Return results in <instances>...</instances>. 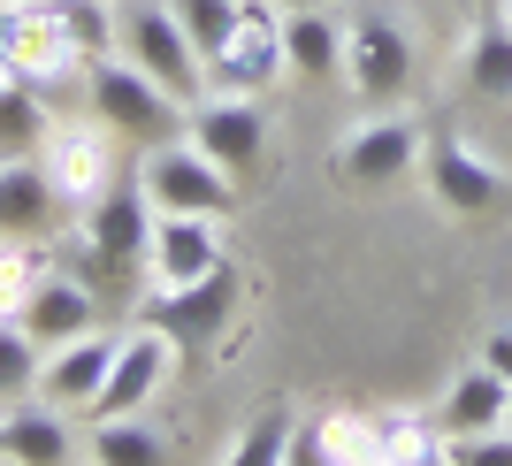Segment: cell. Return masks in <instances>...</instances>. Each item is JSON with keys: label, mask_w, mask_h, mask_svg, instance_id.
<instances>
[{"label": "cell", "mask_w": 512, "mask_h": 466, "mask_svg": "<svg viewBox=\"0 0 512 466\" xmlns=\"http://www.w3.org/2000/svg\"><path fill=\"white\" fill-rule=\"evenodd\" d=\"M230 260L222 245V222L214 214H153V237H146V283L153 291H176V283H199Z\"/></svg>", "instance_id": "cell-14"}, {"label": "cell", "mask_w": 512, "mask_h": 466, "mask_svg": "<svg viewBox=\"0 0 512 466\" xmlns=\"http://www.w3.org/2000/svg\"><path fill=\"white\" fill-rule=\"evenodd\" d=\"M0 8H16V0H0Z\"/></svg>", "instance_id": "cell-34"}, {"label": "cell", "mask_w": 512, "mask_h": 466, "mask_svg": "<svg viewBox=\"0 0 512 466\" xmlns=\"http://www.w3.org/2000/svg\"><path fill=\"white\" fill-rule=\"evenodd\" d=\"M115 54L130 69H146L153 85L169 92V100L192 107L207 92V62H199L192 31L176 16V0H123V23H115Z\"/></svg>", "instance_id": "cell-3"}, {"label": "cell", "mask_w": 512, "mask_h": 466, "mask_svg": "<svg viewBox=\"0 0 512 466\" xmlns=\"http://www.w3.org/2000/svg\"><path fill=\"white\" fill-rule=\"evenodd\" d=\"M176 375V344L161 337V329H123V344H115V367H107L100 398H92V421H115V413H146L161 390H169Z\"/></svg>", "instance_id": "cell-13"}, {"label": "cell", "mask_w": 512, "mask_h": 466, "mask_svg": "<svg viewBox=\"0 0 512 466\" xmlns=\"http://www.w3.org/2000/svg\"><path fill=\"white\" fill-rule=\"evenodd\" d=\"M276 85H291L283 16L268 8V0H237L230 39L207 54V92H245V100H260V92H276Z\"/></svg>", "instance_id": "cell-10"}, {"label": "cell", "mask_w": 512, "mask_h": 466, "mask_svg": "<svg viewBox=\"0 0 512 466\" xmlns=\"http://www.w3.org/2000/svg\"><path fill=\"white\" fill-rule=\"evenodd\" d=\"M146 237H153V207L138 191V169L123 184H107L85 214H77V245H85V283H146Z\"/></svg>", "instance_id": "cell-2"}, {"label": "cell", "mask_w": 512, "mask_h": 466, "mask_svg": "<svg viewBox=\"0 0 512 466\" xmlns=\"http://www.w3.org/2000/svg\"><path fill=\"white\" fill-rule=\"evenodd\" d=\"M490 23H505V31H512V0H490Z\"/></svg>", "instance_id": "cell-31"}, {"label": "cell", "mask_w": 512, "mask_h": 466, "mask_svg": "<svg viewBox=\"0 0 512 466\" xmlns=\"http://www.w3.org/2000/svg\"><path fill=\"white\" fill-rule=\"evenodd\" d=\"M115 344H123L115 329H85V337L54 344V352L39 360V398H46V405H77V413H92L107 367H115Z\"/></svg>", "instance_id": "cell-15"}, {"label": "cell", "mask_w": 512, "mask_h": 466, "mask_svg": "<svg viewBox=\"0 0 512 466\" xmlns=\"http://www.w3.org/2000/svg\"><path fill=\"white\" fill-rule=\"evenodd\" d=\"M184 138L207 153L214 169H230L237 184H253L268 169V138H276V115L245 92H199L192 115H184Z\"/></svg>", "instance_id": "cell-9"}, {"label": "cell", "mask_w": 512, "mask_h": 466, "mask_svg": "<svg viewBox=\"0 0 512 466\" xmlns=\"http://www.w3.org/2000/svg\"><path fill=\"white\" fill-rule=\"evenodd\" d=\"M39 360H46V352L23 337V321H0V405L39 390Z\"/></svg>", "instance_id": "cell-26"}, {"label": "cell", "mask_w": 512, "mask_h": 466, "mask_svg": "<svg viewBox=\"0 0 512 466\" xmlns=\"http://www.w3.org/2000/svg\"><path fill=\"white\" fill-rule=\"evenodd\" d=\"M237 306H245V268H237V260H222V268H214V276H199V283H176V291L138 298V321H146V329H161L176 352H214V344L230 337Z\"/></svg>", "instance_id": "cell-7"}, {"label": "cell", "mask_w": 512, "mask_h": 466, "mask_svg": "<svg viewBox=\"0 0 512 466\" xmlns=\"http://www.w3.org/2000/svg\"><path fill=\"white\" fill-rule=\"evenodd\" d=\"M0 466H69L62 405H8L0 413Z\"/></svg>", "instance_id": "cell-20"}, {"label": "cell", "mask_w": 512, "mask_h": 466, "mask_svg": "<svg viewBox=\"0 0 512 466\" xmlns=\"http://www.w3.org/2000/svg\"><path fill=\"white\" fill-rule=\"evenodd\" d=\"M54 138V115H46V92L39 85H0V161H31V153Z\"/></svg>", "instance_id": "cell-23"}, {"label": "cell", "mask_w": 512, "mask_h": 466, "mask_svg": "<svg viewBox=\"0 0 512 466\" xmlns=\"http://www.w3.org/2000/svg\"><path fill=\"white\" fill-rule=\"evenodd\" d=\"M62 214L69 207H62V191H54L39 153L31 161H0V237H54Z\"/></svg>", "instance_id": "cell-18"}, {"label": "cell", "mask_w": 512, "mask_h": 466, "mask_svg": "<svg viewBox=\"0 0 512 466\" xmlns=\"http://www.w3.org/2000/svg\"><path fill=\"white\" fill-rule=\"evenodd\" d=\"M46 276H54L46 237H0V321H23V306Z\"/></svg>", "instance_id": "cell-25"}, {"label": "cell", "mask_w": 512, "mask_h": 466, "mask_svg": "<svg viewBox=\"0 0 512 466\" xmlns=\"http://www.w3.org/2000/svg\"><path fill=\"white\" fill-rule=\"evenodd\" d=\"M505 405H512V390H505L482 360H474L467 375L444 382V398L428 405V413H436V428H444V436H490V428H505Z\"/></svg>", "instance_id": "cell-19"}, {"label": "cell", "mask_w": 512, "mask_h": 466, "mask_svg": "<svg viewBox=\"0 0 512 466\" xmlns=\"http://www.w3.org/2000/svg\"><path fill=\"white\" fill-rule=\"evenodd\" d=\"M85 100H92V107H85L92 123H107L123 146H138V153L184 138V115H192L184 100H169V92L153 85L146 69H130L123 54H107V62L85 69Z\"/></svg>", "instance_id": "cell-1"}, {"label": "cell", "mask_w": 512, "mask_h": 466, "mask_svg": "<svg viewBox=\"0 0 512 466\" xmlns=\"http://www.w3.org/2000/svg\"><path fill=\"white\" fill-rule=\"evenodd\" d=\"M46 176H54V191H62L69 214H85L92 199H100L107 184H123V138L107 123H92V115H77V123H54V138L39 146Z\"/></svg>", "instance_id": "cell-12"}, {"label": "cell", "mask_w": 512, "mask_h": 466, "mask_svg": "<svg viewBox=\"0 0 512 466\" xmlns=\"http://www.w3.org/2000/svg\"><path fill=\"white\" fill-rule=\"evenodd\" d=\"M92 466H169V436H161L146 413L92 421Z\"/></svg>", "instance_id": "cell-22"}, {"label": "cell", "mask_w": 512, "mask_h": 466, "mask_svg": "<svg viewBox=\"0 0 512 466\" xmlns=\"http://www.w3.org/2000/svg\"><path fill=\"white\" fill-rule=\"evenodd\" d=\"M459 85H467V100H490V107L512 100V31H505V23H482V31L467 39V54H459Z\"/></svg>", "instance_id": "cell-21"}, {"label": "cell", "mask_w": 512, "mask_h": 466, "mask_svg": "<svg viewBox=\"0 0 512 466\" xmlns=\"http://www.w3.org/2000/svg\"><path fill=\"white\" fill-rule=\"evenodd\" d=\"M421 153H428L421 115H406V107H367V123L329 153V176L352 184V191H390V184H406V176H421Z\"/></svg>", "instance_id": "cell-8"}, {"label": "cell", "mask_w": 512, "mask_h": 466, "mask_svg": "<svg viewBox=\"0 0 512 466\" xmlns=\"http://www.w3.org/2000/svg\"><path fill=\"white\" fill-rule=\"evenodd\" d=\"M505 428H512V405H505Z\"/></svg>", "instance_id": "cell-32"}, {"label": "cell", "mask_w": 512, "mask_h": 466, "mask_svg": "<svg viewBox=\"0 0 512 466\" xmlns=\"http://www.w3.org/2000/svg\"><path fill=\"white\" fill-rule=\"evenodd\" d=\"M0 85H8V69H0Z\"/></svg>", "instance_id": "cell-33"}, {"label": "cell", "mask_w": 512, "mask_h": 466, "mask_svg": "<svg viewBox=\"0 0 512 466\" xmlns=\"http://www.w3.org/2000/svg\"><path fill=\"white\" fill-rule=\"evenodd\" d=\"M291 436H299V413H291L283 398H268L253 421L237 428V444L222 451V466H283L291 459Z\"/></svg>", "instance_id": "cell-24"}, {"label": "cell", "mask_w": 512, "mask_h": 466, "mask_svg": "<svg viewBox=\"0 0 512 466\" xmlns=\"http://www.w3.org/2000/svg\"><path fill=\"white\" fill-rule=\"evenodd\" d=\"M85 329H100V291H92L85 276L54 268V276L31 291V306H23V337L39 344V352H54V344L85 337Z\"/></svg>", "instance_id": "cell-16"}, {"label": "cell", "mask_w": 512, "mask_h": 466, "mask_svg": "<svg viewBox=\"0 0 512 466\" xmlns=\"http://www.w3.org/2000/svg\"><path fill=\"white\" fill-rule=\"evenodd\" d=\"M130 169H138V191H146L153 214H214V222H230V214H237V191H245L230 169H214L192 138L146 146Z\"/></svg>", "instance_id": "cell-6"}, {"label": "cell", "mask_w": 512, "mask_h": 466, "mask_svg": "<svg viewBox=\"0 0 512 466\" xmlns=\"http://www.w3.org/2000/svg\"><path fill=\"white\" fill-rule=\"evenodd\" d=\"M421 77V46L398 16H344V92L367 107H406Z\"/></svg>", "instance_id": "cell-5"}, {"label": "cell", "mask_w": 512, "mask_h": 466, "mask_svg": "<svg viewBox=\"0 0 512 466\" xmlns=\"http://www.w3.org/2000/svg\"><path fill=\"white\" fill-rule=\"evenodd\" d=\"M0 69L16 77V85H69V77H85V46L69 31L62 0H16V8H0Z\"/></svg>", "instance_id": "cell-4"}, {"label": "cell", "mask_w": 512, "mask_h": 466, "mask_svg": "<svg viewBox=\"0 0 512 466\" xmlns=\"http://www.w3.org/2000/svg\"><path fill=\"white\" fill-rule=\"evenodd\" d=\"M421 184H428V199H436L444 214H459V222H482V214H497L512 199L505 161H490L474 138H428Z\"/></svg>", "instance_id": "cell-11"}, {"label": "cell", "mask_w": 512, "mask_h": 466, "mask_svg": "<svg viewBox=\"0 0 512 466\" xmlns=\"http://www.w3.org/2000/svg\"><path fill=\"white\" fill-rule=\"evenodd\" d=\"M283 62H291V85L306 92L344 85V16H329V8L283 16Z\"/></svg>", "instance_id": "cell-17"}, {"label": "cell", "mask_w": 512, "mask_h": 466, "mask_svg": "<svg viewBox=\"0 0 512 466\" xmlns=\"http://www.w3.org/2000/svg\"><path fill=\"white\" fill-rule=\"evenodd\" d=\"M176 16H184V31H192L199 62H207L214 46L230 39V23H237V0H176Z\"/></svg>", "instance_id": "cell-27"}, {"label": "cell", "mask_w": 512, "mask_h": 466, "mask_svg": "<svg viewBox=\"0 0 512 466\" xmlns=\"http://www.w3.org/2000/svg\"><path fill=\"white\" fill-rule=\"evenodd\" d=\"M474 360L490 367L497 382H505L512 390V321H497V329H482V352H474Z\"/></svg>", "instance_id": "cell-29"}, {"label": "cell", "mask_w": 512, "mask_h": 466, "mask_svg": "<svg viewBox=\"0 0 512 466\" xmlns=\"http://www.w3.org/2000/svg\"><path fill=\"white\" fill-rule=\"evenodd\" d=\"M444 466H512V428H490V436H444Z\"/></svg>", "instance_id": "cell-28"}, {"label": "cell", "mask_w": 512, "mask_h": 466, "mask_svg": "<svg viewBox=\"0 0 512 466\" xmlns=\"http://www.w3.org/2000/svg\"><path fill=\"white\" fill-rule=\"evenodd\" d=\"M276 16H299V8H329V0H268Z\"/></svg>", "instance_id": "cell-30"}]
</instances>
